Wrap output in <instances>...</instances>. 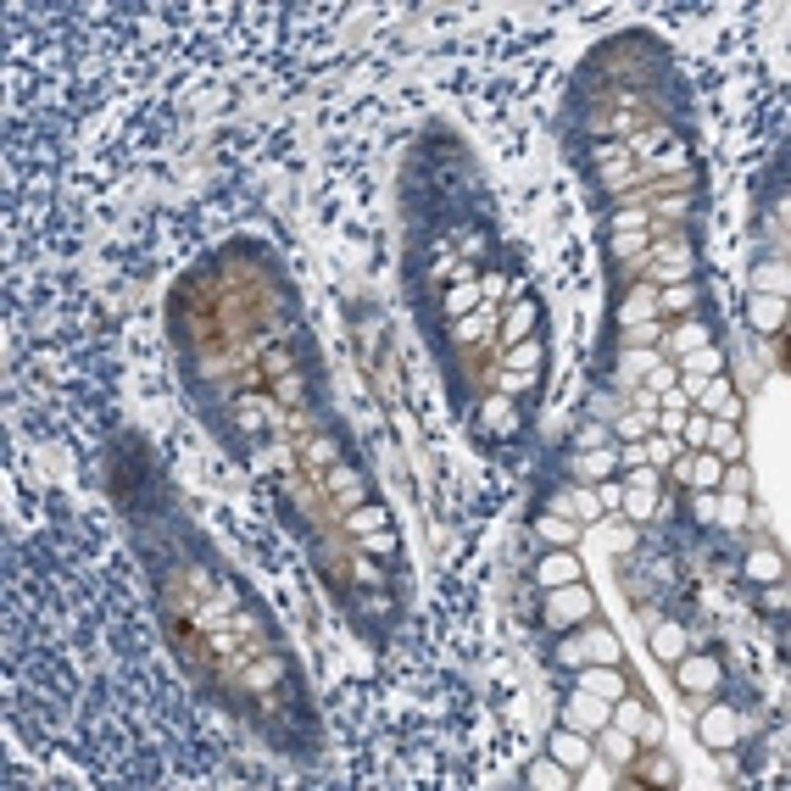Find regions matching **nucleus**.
<instances>
[{
	"mask_svg": "<svg viewBox=\"0 0 791 791\" xmlns=\"http://www.w3.org/2000/svg\"><path fill=\"white\" fill-rule=\"evenodd\" d=\"M106 485H112V502L129 513L134 524L168 518V490H162V474H156V463H151V451H145L140 435H117V440H112Z\"/></svg>",
	"mask_w": 791,
	"mask_h": 791,
	"instance_id": "obj_1",
	"label": "nucleus"
},
{
	"mask_svg": "<svg viewBox=\"0 0 791 791\" xmlns=\"http://www.w3.org/2000/svg\"><path fill=\"white\" fill-rule=\"evenodd\" d=\"M557 758H568V764H579V758H586V746H579V741H568V736H563V741H557Z\"/></svg>",
	"mask_w": 791,
	"mask_h": 791,
	"instance_id": "obj_3",
	"label": "nucleus"
},
{
	"mask_svg": "<svg viewBox=\"0 0 791 791\" xmlns=\"http://www.w3.org/2000/svg\"><path fill=\"white\" fill-rule=\"evenodd\" d=\"M568 574H574V563H568V557H552V563H547V574H540V579H552V586H557V579H568Z\"/></svg>",
	"mask_w": 791,
	"mask_h": 791,
	"instance_id": "obj_2",
	"label": "nucleus"
}]
</instances>
